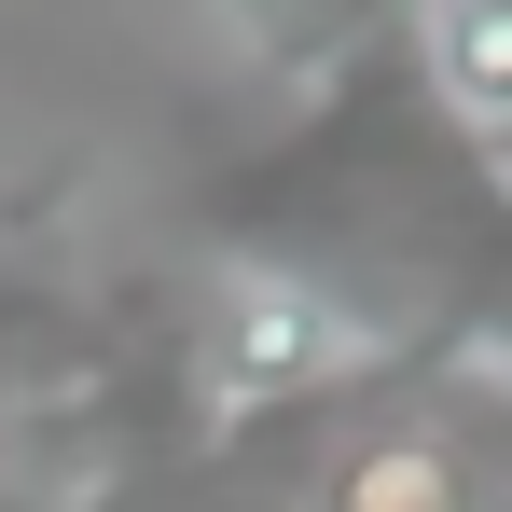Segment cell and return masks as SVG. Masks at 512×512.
Returning <instances> with one entry per match:
<instances>
[{"label": "cell", "mask_w": 512, "mask_h": 512, "mask_svg": "<svg viewBox=\"0 0 512 512\" xmlns=\"http://www.w3.org/2000/svg\"><path fill=\"white\" fill-rule=\"evenodd\" d=\"M208 250L305 277L333 319H360L388 360H416V346H457L485 319V291L512 277V208L388 42L374 70L305 97V125L277 153L208 180Z\"/></svg>", "instance_id": "cell-1"}, {"label": "cell", "mask_w": 512, "mask_h": 512, "mask_svg": "<svg viewBox=\"0 0 512 512\" xmlns=\"http://www.w3.org/2000/svg\"><path fill=\"white\" fill-rule=\"evenodd\" d=\"M457 346H471V374H485V388H499V402H512V277H499V291H485V319H471V333H457Z\"/></svg>", "instance_id": "cell-7"}, {"label": "cell", "mask_w": 512, "mask_h": 512, "mask_svg": "<svg viewBox=\"0 0 512 512\" xmlns=\"http://www.w3.org/2000/svg\"><path fill=\"white\" fill-rule=\"evenodd\" d=\"M111 374H125V346L97 333V305H84V291H70V277L0 263V443H28V429L84 416Z\"/></svg>", "instance_id": "cell-3"}, {"label": "cell", "mask_w": 512, "mask_h": 512, "mask_svg": "<svg viewBox=\"0 0 512 512\" xmlns=\"http://www.w3.org/2000/svg\"><path fill=\"white\" fill-rule=\"evenodd\" d=\"M194 374H208V402L250 429V416H305V402H333L360 374H388V346L333 319L305 277H277V263H222L208 250V333H194Z\"/></svg>", "instance_id": "cell-2"}, {"label": "cell", "mask_w": 512, "mask_h": 512, "mask_svg": "<svg viewBox=\"0 0 512 512\" xmlns=\"http://www.w3.org/2000/svg\"><path fill=\"white\" fill-rule=\"evenodd\" d=\"M319 512H512V485H499V457L457 443L443 416H388L319 471Z\"/></svg>", "instance_id": "cell-4"}, {"label": "cell", "mask_w": 512, "mask_h": 512, "mask_svg": "<svg viewBox=\"0 0 512 512\" xmlns=\"http://www.w3.org/2000/svg\"><path fill=\"white\" fill-rule=\"evenodd\" d=\"M485 180H499V208H512V139H499V153H485Z\"/></svg>", "instance_id": "cell-8"}, {"label": "cell", "mask_w": 512, "mask_h": 512, "mask_svg": "<svg viewBox=\"0 0 512 512\" xmlns=\"http://www.w3.org/2000/svg\"><path fill=\"white\" fill-rule=\"evenodd\" d=\"M402 70L471 153H499L512 139V0H402Z\"/></svg>", "instance_id": "cell-5"}, {"label": "cell", "mask_w": 512, "mask_h": 512, "mask_svg": "<svg viewBox=\"0 0 512 512\" xmlns=\"http://www.w3.org/2000/svg\"><path fill=\"white\" fill-rule=\"evenodd\" d=\"M222 14H236V42H250L291 97H333L346 70H374V56L402 42V0H222Z\"/></svg>", "instance_id": "cell-6"}]
</instances>
